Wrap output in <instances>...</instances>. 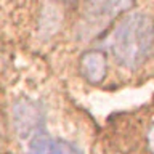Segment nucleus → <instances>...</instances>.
Wrapping results in <instances>:
<instances>
[{"label":"nucleus","instance_id":"f03ea898","mask_svg":"<svg viewBox=\"0 0 154 154\" xmlns=\"http://www.w3.org/2000/svg\"><path fill=\"white\" fill-rule=\"evenodd\" d=\"M27 154H82V151L69 141L51 138L40 128L27 138Z\"/></svg>","mask_w":154,"mask_h":154},{"label":"nucleus","instance_id":"20e7f679","mask_svg":"<svg viewBox=\"0 0 154 154\" xmlns=\"http://www.w3.org/2000/svg\"><path fill=\"white\" fill-rule=\"evenodd\" d=\"M148 143H149V148H151V151L154 152V127L149 130V133H148Z\"/></svg>","mask_w":154,"mask_h":154},{"label":"nucleus","instance_id":"7ed1b4c3","mask_svg":"<svg viewBox=\"0 0 154 154\" xmlns=\"http://www.w3.org/2000/svg\"><path fill=\"white\" fill-rule=\"evenodd\" d=\"M80 71L90 82H100L106 74V60L100 51H88L80 60Z\"/></svg>","mask_w":154,"mask_h":154},{"label":"nucleus","instance_id":"f257e3e1","mask_svg":"<svg viewBox=\"0 0 154 154\" xmlns=\"http://www.w3.org/2000/svg\"><path fill=\"white\" fill-rule=\"evenodd\" d=\"M154 43V23L144 13H132L109 37V48L119 64L135 69L148 58Z\"/></svg>","mask_w":154,"mask_h":154}]
</instances>
